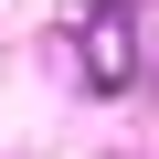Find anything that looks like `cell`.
Masks as SVG:
<instances>
[{"instance_id":"cell-1","label":"cell","mask_w":159,"mask_h":159,"mask_svg":"<svg viewBox=\"0 0 159 159\" xmlns=\"http://www.w3.org/2000/svg\"><path fill=\"white\" fill-rule=\"evenodd\" d=\"M74 74H85L96 96H127L138 85V0H96V11L74 21Z\"/></svg>"}]
</instances>
